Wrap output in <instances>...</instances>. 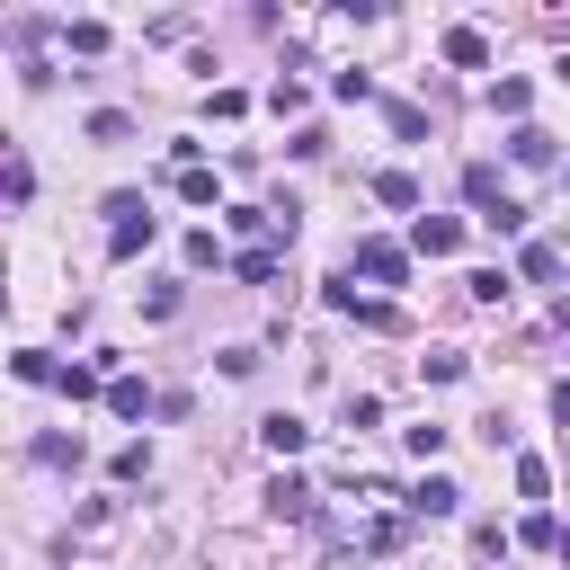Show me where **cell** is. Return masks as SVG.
Returning <instances> with one entry per match:
<instances>
[{"instance_id": "cell-1", "label": "cell", "mask_w": 570, "mask_h": 570, "mask_svg": "<svg viewBox=\"0 0 570 570\" xmlns=\"http://www.w3.org/2000/svg\"><path fill=\"white\" fill-rule=\"evenodd\" d=\"M107 214H116V224H107V250L116 259H134V250H152V205H142V196H107Z\"/></svg>"}, {"instance_id": "cell-2", "label": "cell", "mask_w": 570, "mask_h": 570, "mask_svg": "<svg viewBox=\"0 0 570 570\" xmlns=\"http://www.w3.org/2000/svg\"><path fill=\"white\" fill-rule=\"evenodd\" d=\"M356 276L401 285V276H410V250H401V241H356Z\"/></svg>"}, {"instance_id": "cell-3", "label": "cell", "mask_w": 570, "mask_h": 570, "mask_svg": "<svg viewBox=\"0 0 570 570\" xmlns=\"http://www.w3.org/2000/svg\"><path fill=\"white\" fill-rule=\"evenodd\" d=\"M410 250L446 259V250H464V224H455V214H419V224H410Z\"/></svg>"}, {"instance_id": "cell-4", "label": "cell", "mask_w": 570, "mask_h": 570, "mask_svg": "<svg viewBox=\"0 0 570 570\" xmlns=\"http://www.w3.org/2000/svg\"><path fill=\"white\" fill-rule=\"evenodd\" d=\"M455 509H464V490H455L446 472H428V481L410 490V517H455Z\"/></svg>"}, {"instance_id": "cell-5", "label": "cell", "mask_w": 570, "mask_h": 570, "mask_svg": "<svg viewBox=\"0 0 570 570\" xmlns=\"http://www.w3.org/2000/svg\"><path fill=\"white\" fill-rule=\"evenodd\" d=\"M259 437H267V455H304V437H312V428L276 410V419H259Z\"/></svg>"}, {"instance_id": "cell-6", "label": "cell", "mask_w": 570, "mask_h": 570, "mask_svg": "<svg viewBox=\"0 0 570 570\" xmlns=\"http://www.w3.org/2000/svg\"><path fill=\"white\" fill-rule=\"evenodd\" d=\"M446 62L481 71V62H490V36H481V27H446Z\"/></svg>"}, {"instance_id": "cell-7", "label": "cell", "mask_w": 570, "mask_h": 570, "mask_svg": "<svg viewBox=\"0 0 570 570\" xmlns=\"http://www.w3.org/2000/svg\"><path fill=\"white\" fill-rule=\"evenodd\" d=\"M375 205L410 214V205H419V179H410V170H375Z\"/></svg>"}, {"instance_id": "cell-8", "label": "cell", "mask_w": 570, "mask_h": 570, "mask_svg": "<svg viewBox=\"0 0 570 570\" xmlns=\"http://www.w3.org/2000/svg\"><path fill=\"white\" fill-rule=\"evenodd\" d=\"M509 152H517L526 170H552V134H544V125H517V134H509Z\"/></svg>"}, {"instance_id": "cell-9", "label": "cell", "mask_w": 570, "mask_h": 570, "mask_svg": "<svg viewBox=\"0 0 570 570\" xmlns=\"http://www.w3.org/2000/svg\"><path fill=\"white\" fill-rule=\"evenodd\" d=\"M107 410H116V419H142V410H161V401H152V392H142L134 375H116V384H107Z\"/></svg>"}, {"instance_id": "cell-10", "label": "cell", "mask_w": 570, "mask_h": 570, "mask_svg": "<svg viewBox=\"0 0 570 570\" xmlns=\"http://www.w3.org/2000/svg\"><path fill=\"white\" fill-rule=\"evenodd\" d=\"M464 196H472L481 214H499V205H509V196H499V170H490V161H472V170H464Z\"/></svg>"}, {"instance_id": "cell-11", "label": "cell", "mask_w": 570, "mask_h": 570, "mask_svg": "<svg viewBox=\"0 0 570 570\" xmlns=\"http://www.w3.org/2000/svg\"><path fill=\"white\" fill-rule=\"evenodd\" d=\"M267 509H276V517H312V490H304V481H276Z\"/></svg>"}, {"instance_id": "cell-12", "label": "cell", "mask_w": 570, "mask_h": 570, "mask_svg": "<svg viewBox=\"0 0 570 570\" xmlns=\"http://www.w3.org/2000/svg\"><path fill=\"white\" fill-rule=\"evenodd\" d=\"M62 45H71V54H107V27H99V19H71Z\"/></svg>"}, {"instance_id": "cell-13", "label": "cell", "mask_w": 570, "mask_h": 570, "mask_svg": "<svg viewBox=\"0 0 570 570\" xmlns=\"http://www.w3.org/2000/svg\"><path fill=\"white\" fill-rule=\"evenodd\" d=\"M19 375H27V384H62V366H54L45 347H19Z\"/></svg>"}, {"instance_id": "cell-14", "label": "cell", "mask_w": 570, "mask_h": 570, "mask_svg": "<svg viewBox=\"0 0 570 570\" xmlns=\"http://www.w3.org/2000/svg\"><path fill=\"white\" fill-rule=\"evenodd\" d=\"M27 455H36V464H81V437H36Z\"/></svg>"}, {"instance_id": "cell-15", "label": "cell", "mask_w": 570, "mask_h": 570, "mask_svg": "<svg viewBox=\"0 0 570 570\" xmlns=\"http://www.w3.org/2000/svg\"><path fill=\"white\" fill-rule=\"evenodd\" d=\"M107 472H116V481H142V472H152V446H116Z\"/></svg>"}, {"instance_id": "cell-16", "label": "cell", "mask_w": 570, "mask_h": 570, "mask_svg": "<svg viewBox=\"0 0 570 570\" xmlns=\"http://www.w3.org/2000/svg\"><path fill=\"white\" fill-rule=\"evenodd\" d=\"M125 134H134V116H116V107H99V116H90V142H125Z\"/></svg>"}, {"instance_id": "cell-17", "label": "cell", "mask_w": 570, "mask_h": 570, "mask_svg": "<svg viewBox=\"0 0 570 570\" xmlns=\"http://www.w3.org/2000/svg\"><path fill=\"white\" fill-rule=\"evenodd\" d=\"M526 276H535V285H552V276H561V259H552V241H526Z\"/></svg>"}, {"instance_id": "cell-18", "label": "cell", "mask_w": 570, "mask_h": 570, "mask_svg": "<svg viewBox=\"0 0 570 570\" xmlns=\"http://www.w3.org/2000/svg\"><path fill=\"white\" fill-rule=\"evenodd\" d=\"M526 99H535L526 81H499V90H490V107H499V116H526Z\"/></svg>"}, {"instance_id": "cell-19", "label": "cell", "mask_w": 570, "mask_h": 570, "mask_svg": "<svg viewBox=\"0 0 570 570\" xmlns=\"http://www.w3.org/2000/svg\"><path fill=\"white\" fill-rule=\"evenodd\" d=\"M179 196L187 205H214V170H179Z\"/></svg>"}, {"instance_id": "cell-20", "label": "cell", "mask_w": 570, "mask_h": 570, "mask_svg": "<svg viewBox=\"0 0 570 570\" xmlns=\"http://www.w3.org/2000/svg\"><path fill=\"white\" fill-rule=\"evenodd\" d=\"M517 490H526V499H544V490H552V472H544L535 455H517Z\"/></svg>"}, {"instance_id": "cell-21", "label": "cell", "mask_w": 570, "mask_h": 570, "mask_svg": "<svg viewBox=\"0 0 570 570\" xmlns=\"http://www.w3.org/2000/svg\"><path fill=\"white\" fill-rule=\"evenodd\" d=\"M552 419H561V428H570V384H552Z\"/></svg>"}, {"instance_id": "cell-22", "label": "cell", "mask_w": 570, "mask_h": 570, "mask_svg": "<svg viewBox=\"0 0 570 570\" xmlns=\"http://www.w3.org/2000/svg\"><path fill=\"white\" fill-rule=\"evenodd\" d=\"M561 561H570V535H561Z\"/></svg>"}]
</instances>
